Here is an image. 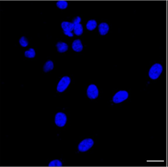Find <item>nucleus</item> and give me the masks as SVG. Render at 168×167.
Returning a JSON list of instances; mask_svg holds the SVG:
<instances>
[{
    "label": "nucleus",
    "instance_id": "15",
    "mask_svg": "<svg viewBox=\"0 0 168 167\" xmlns=\"http://www.w3.org/2000/svg\"><path fill=\"white\" fill-rule=\"evenodd\" d=\"M36 55V52L33 49H30L28 51H26L25 56L28 58H34Z\"/></svg>",
    "mask_w": 168,
    "mask_h": 167
},
{
    "label": "nucleus",
    "instance_id": "1",
    "mask_svg": "<svg viewBox=\"0 0 168 167\" xmlns=\"http://www.w3.org/2000/svg\"><path fill=\"white\" fill-rule=\"evenodd\" d=\"M163 71V67L160 64H154L150 68L148 75L150 79L155 80L158 79Z\"/></svg>",
    "mask_w": 168,
    "mask_h": 167
},
{
    "label": "nucleus",
    "instance_id": "5",
    "mask_svg": "<svg viewBox=\"0 0 168 167\" xmlns=\"http://www.w3.org/2000/svg\"><path fill=\"white\" fill-rule=\"evenodd\" d=\"M67 116L62 112H58L55 116V122L59 127H63L67 122Z\"/></svg>",
    "mask_w": 168,
    "mask_h": 167
},
{
    "label": "nucleus",
    "instance_id": "3",
    "mask_svg": "<svg viewBox=\"0 0 168 167\" xmlns=\"http://www.w3.org/2000/svg\"><path fill=\"white\" fill-rule=\"evenodd\" d=\"M93 144V140L92 139H85L84 140L82 141L78 145V150L80 152H85L88 151V149H91Z\"/></svg>",
    "mask_w": 168,
    "mask_h": 167
},
{
    "label": "nucleus",
    "instance_id": "16",
    "mask_svg": "<svg viewBox=\"0 0 168 167\" xmlns=\"http://www.w3.org/2000/svg\"><path fill=\"white\" fill-rule=\"evenodd\" d=\"M49 166L51 167V166H58V167H61L62 166V164L60 161L58 160H55L52 161L50 162L49 164Z\"/></svg>",
    "mask_w": 168,
    "mask_h": 167
},
{
    "label": "nucleus",
    "instance_id": "6",
    "mask_svg": "<svg viewBox=\"0 0 168 167\" xmlns=\"http://www.w3.org/2000/svg\"><path fill=\"white\" fill-rule=\"evenodd\" d=\"M87 94L90 99H96L99 95L98 89L96 85L91 84L89 86L87 90Z\"/></svg>",
    "mask_w": 168,
    "mask_h": 167
},
{
    "label": "nucleus",
    "instance_id": "2",
    "mask_svg": "<svg viewBox=\"0 0 168 167\" xmlns=\"http://www.w3.org/2000/svg\"><path fill=\"white\" fill-rule=\"evenodd\" d=\"M129 97V94L126 91L121 90L117 92L113 97V102L115 104L120 103L126 100Z\"/></svg>",
    "mask_w": 168,
    "mask_h": 167
},
{
    "label": "nucleus",
    "instance_id": "9",
    "mask_svg": "<svg viewBox=\"0 0 168 167\" xmlns=\"http://www.w3.org/2000/svg\"><path fill=\"white\" fill-rule=\"evenodd\" d=\"M99 31L101 35H105L109 31V26L106 23H101L99 26Z\"/></svg>",
    "mask_w": 168,
    "mask_h": 167
},
{
    "label": "nucleus",
    "instance_id": "13",
    "mask_svg": "<svg viewBox=\"0 0 168 167\" xmlns=\"http://www.w3.org/2000/svg\"><path fill=\"white\" fill-rule=\"evenodd\" d=\"M97 22L95 20H91L88 21L86 24V28L89 30L92 31L94 30L97 27Z\"/></svg>",
    "mask_w": 168,
    "mask_h": 167
},
{
    "label": "nucleus",
    "instance_id": "8",
    "mask_svg": "<svg viewBox=\"0 0 168 167\" xmlns=\"http://www.w3.org/2000/svg\"><path fill=\"white\" fill-rule=\"evenodd\" d=\"M72 48L76 52H80L83 49V45L80 40H76L72 44Z\"/></svg>",
    "mask_w": 168,
    "mask_h": 167
},
{
    "label": "nucleus",
    "instance_id": "7",
    "mask_svg": "<svg viewBox=\"0 0 168 167\" xmlns=\"http://www.w3.org/2000/svg\"><path fill=\"white\" fill-rule=\"evenodd\" d=\"M61 26L64 32H72L74 29L75 25L73 23L64 21L62 23Z\"/></svg>",
    "mask_w": 168,
    "mask_h": 167
},
{
    "label": "nucleus",
    "instance_id": "19",
    "mask_svg": "<svg viewBox=\"0 0 168 167\" xmlns=\"http://www.w3.org/2000/svg\"><path fill=\"white\" fill-rule=\"evenodd\" d=\"M64 33L66 35L68 36L69 37H73V34L71 32H64Z\"/></svg>",
    "mask_w": 168,
    "mask_h": 167
},
{
    "label": "nucleus",
    "instance_id": "4",
    "mask_svg": "<svg viewBox=\"0 0 168 167\" xmlns=\"http://www.w3.org/2000/svg\"><path fill=\"white\" fill-rule=\"evenodd\" d=\"M71 82V79L67 76L64 77L60 80L57 85V90L59 92H63L68 87Z\"/></svg>",
    "mask_w": 168,
    "mask_h": 167
},
{
    "label": "nucleus",
    "instance_id": "12",
    "mask_svg": "<svg viewBox=\"0 0 168 167\" xmlns=\"http://www.w3.org/2000/svg\"><path fill=\"white\" fill-rule=\"evenodd\" d=\"M53 67L54 65L52 61L50 60L48 61L47 62H46L45 65L43 66V70L47 73L52 70L53 68Z\"/></svg>",
    "mask_w": 168,
    "mask_h": 167
},
{
    "label": "nucleus",
    "instance_id": "14",
    "mask_svg": "<svg viewBox=\"0 0 168 167\" xmlns=\"http://www.w3.org/2000/svg\"><path fill=\"white\" fill-rule=\"evenodd\" d=\"M56 5L60 9H65L68 7V3L65 1H59L57 2Z\"/></svg>",
    "mask_w": 168,
    "mask_h": 167
},
{
    "label": "nucleus",
    "instance_id": "17",
    "mask_svg": "<svg viewBox=\"0 0 168 167\" xmlns=\"http://www.w3.org/2000/svg\"><path fill=\"white\" fill-rule=\"evenodd\" d=\"M19 43L23 47H27L28 44V42L27 40V38L25 37H22L19 40Z\"/></svg>",
    "mask_w": 168,
    "mask_h": 167
},
{
    "label": "nucleus",
    "instance_id": "11",
    "mask_svg": "<svg viewBox=\"0 0 168 167\" xmlns=\"http://www.w3.org/2000/svg\"><path fill=\"white\" fill-rule=\"evenodd\" d=\"M74 33L77 36H80L83 33V27L80 23L75 24L74 26Z\"/></svg>",
    "mask_w": 168,
    "mask_h": 167
},
{
    "label": "nucleus",
    "instance_id": "18",
    "mask_svg": "<svg viewBox=\"0 0 168 167\" xmlns=\"http://www.w3.org/2000/svg\"><path fill=\"white\" fill-rule=\"evenodd\" d=\"M81 22V18L80 17L77 16L73 20V23L74 25L80 23Z\"/></svg>",
    "mask_w": 168,
    "mask_h": 167
},
{
    "label": "nucleus",
    "instance_id": "10",
    "mask_svg": "<svg viewBox=\"0 0 168 167\" xmlns=\"http://www.w3.org/2000/svg\"><path fill=\"white\" fill-rule=\"evenodd\" d=\"M56 47L58 52L60 53L66 52L68 49V45L63 42H58L57 44Z\"/></svg>",
    "mask_w": 168,
    "mask_h": 167
}]
</instances>
